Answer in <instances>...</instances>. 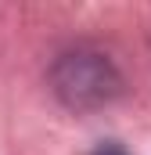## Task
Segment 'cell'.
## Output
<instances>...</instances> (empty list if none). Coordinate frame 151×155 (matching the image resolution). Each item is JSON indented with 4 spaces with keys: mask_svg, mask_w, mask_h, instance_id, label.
<instances>
[{
    "mask_svg": "<svg viewBox=\"0 0 151 155\" xmlns=\"http://www.w3.org/2000/svg\"><path fill=\"white\" fill-rule=\"evenodd\" d=\"M54 90L72 108H94L112 101V94H119V72L104 54L72 51L54 69Z\"/></svg>",
    "mask_w": 151,
    "mask_h": 155,
    "instance_id": "cell-1",
    "label": "cell"
},
{
    "mask_svg": "<svg viewBox=\"0 0 151 155\" xmlns=\"http://www.w3.org/2000/svg\"><path fill=\"white\" fill-rule=\"evenodd\" d=\"M94 155H126V152H122L119 144H101V148H97Z\"/></svg>",
    "mask_w": 151,
    "mask_h": 155,
    "instance_id": "cell-2",
    "label": "cell"
}]
</instances>
